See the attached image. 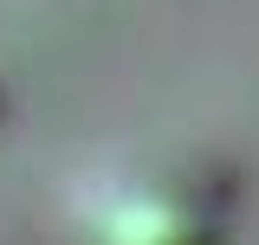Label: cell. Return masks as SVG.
I'll return each instance as SVG.
<instances>
[{
	"mask_svg": "<svg viewBox=\"0 0 259 245\" xmlns=\"http://www.w3.org/2000/svg\"><path fill=\"white\" fill-rule=\"evenodd\" d=\"M91 245H214V226L175 194H117L97 213Z\"/></svg>",
	"mask_w": 259,
	"mask_h": 245,
	"instance_id": "1",
	"label": "cell"
}]
</instances>
